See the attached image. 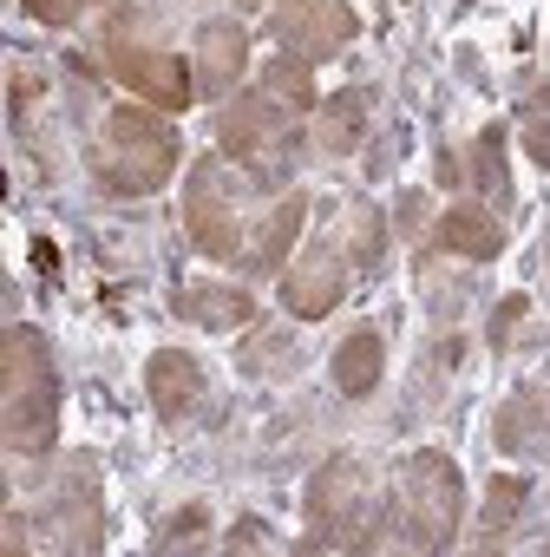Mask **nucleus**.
Instances as JSON below:
<instances>
[{
	"mask_svg": "<svg viewBox=\"0 0 550 557\" xmlns=\"http://www.w3.org/2000/svg\"><path fill=\"white\" fill-rule=\"evenodd\" d=\"M380 249H387V223H380V210H374V203H341L335 230L315 236V243L289 262V275H283V309H289L296 322H322V315H335V302L361 283L374 262H380Z\"/></svg>",
	"mask_w": 550,
	"mask_h": 557,
	"instance_id": "obj_1",
	"label": "nucleus"
},
{
	"mask_svg": "<svg viewBox=\"0 0 550 557\" xmlns=\"http://www.w3.org/2000/svg\"><path fill=\"white\" fill-rule=\"evenodd\" d=\"M0 426H8V453H53L60 433V374L47 342L27 322H8L0 335Z\"/></svg>",
	"mask_w": 550,
	"mask_h": 557,
	"instance_id": "obj_2",
	"label": "nucleus"
},
{
	"mask_svg": "<svg viewBox=\"0 0 550 557\" xmlns=\"http://www.w3.org/2000/svg\"><path fill=\"white\" fill-rule=\"evenodd\" d=\"M262 171H268V164L242 171V164H229V158H197V164H190L184 230H190V243H197L203 256H216V262L249 256V243H255V230H262V216H268V210H255V190L268 184Z\"/></svg>",
	"mask_w": 550,
	"mask_h": 557,
	"instance_id": "obj_3",
	"label": "nucleus"
},
{
	"mask_svg": "<svg viewBox=\"0 0 550 557\" xmlns=\"http://www.w3.org/2000/svg\"><path fill=\"white\" fill-rule=\"evenodd\" d=\"M184 164L177 151V132L158 106H112L99 119V138H92V171L105 190H125V197H151L171 184V171Z\"/></svg>",
	"mask_w": 550,
	"mask_h": 557,
	"instance_id": "obj_4",
	"label": "nucleus"
},
{
	"mask_svg": "<svg viewBox=\"0 0 550 557\" xmlns=\"http://www.w3.org/2000/svg\"><path fill=\"white\" fill-rule=\"evenodd\" d=\"M99 53L112 66V79H125L138 92V106H158V112H184L190 92H197V73L190 60H177L171 47H151L145 40V21L132 8H112L105 34H99Z\"/></svg>",
	"mask_w": 550,
	"mask_h": 557,
	"instance_id": "obj_5",
	"label": "nucleus"
},
{
	"mask_svg": "<svg viewBox=\"0 0 550 557\" xmlns=\"http://www.w3.org/2000/svg\"><path fill=\"white\" fill-rule=\"evenodd\" d=\"M302 511H309L302 550H367L374 524H380V511H367V479H361V466L348 453H335V459L315 466Z\"/></svg>",
	"mask_w": 550,
	"mask_h": 557,
	"instance_id": "obj_6",
	"label": "nucleus"
},
{
	"mask_svg": "<svg viewBox=\"0 0 550 557\" xmlns=\"http://www.w3.org/2000/svg\"><path fill=\"white\" fill-rule=\"evenodd\" d=\"M400 511H407L420 550H446L452 531H459V511H465L459 459L439 453V446H420V453L400 466Z\"/></svg>",
	"mask_w": 550,
	"mask_h": 557,
	"instance_id": "obj_7",
	"label": "nucleus"
},
{
	"mask_svg": "<svg viewBox=\"0 0 550 557\" xmlns=\"http://www.w3.org/2000/svg\"><path fill=\"white\" fill-rule=\"evenodd\" d=\"M296 119H309V112H296L283 92H268V86L255 79L242 99H229V106L216 112V145H223V158H236V164H268L275 151L296 138Z\"/></svg>",
	"mask_w": 550,
	"mask_h": 557,
	"instance_id": "obj_8",
	"label": "nucleus"
},
{
	"mask_svg": "<svg viewBox=\"0 0 550 557\" xmlns=\"http://www.w3.org/2000/svg\"><path fill=\"white\" fill-rule=\"evenodd\" d=\"M268 34H275L283 53H296L309 66H328L361 34V21H354L348 0H275V8H268Z\"/></svg>",
	"mask_w": 550,
	"mask_h": 557,
	"instance_id": "obj_9",
	"label": "nucleus"
},
{
	"mask_svg": "<svg viewBox=\"0 0 550 557\" xmlns=\"http://www.w3.org/2000/svg\"><path fill=\"white\" fill-rule=\"evenodd\" d=\"M47 485H53V505L40 511V524L53 531V550H99L105 537H99V472H92V459L86 453L66 459L60 479H47Z\"/></svg>",
	"mask_w": 550,
	"mask_h": 557,
	"instance_id": "obj_10",
	"label": "nucleus"
},
{
	"mask_svg": "<svg viewBox=\"0 0 550 557\" xmlns=\"http://www.w3.org/2000/svg\"><path fill=\"white\" fill-rule=\"evenodd\" d=\"M242 60H249L242 21H203V27H197V40H190V73H197V92H203V99H223V92L242 79Z\"/></svg>",
	"mask_w": 550,
	"mask_h": 557,
	"instance_id": "obj_11",
	"label": "nucleus"
},
{
	"mask_svg": "<svg viewBox=\"0 0 550 557\" xmlns=\"http://www.w3.org/2000/svg\"><path fill=\"white\" fill-rule=\"evenodd\" d=\"M145 394H151L158 420H190V407L203 400V368L184 348H158L145 361Z\"/></svg>",
	"mask_w": 550,
	"mask_h": 557,
	"instance_id": "obj_12",
	"label": "nucleus"
},
{
	"mask_svg": "<svg viewBox=\"0 0 550 557\" xmlns=\"http://www.w3.org/2000/svg\"><path fill=\"white\" fill-rule=\"evenodd\" d=\"M171 309H177L184 322L210 329V335H229V329H249V322H255L249 289H229V283H184V289L171 296Z\"/></svg>",
	"mask_w": 550,
	"mask_h": 557,
	"instance_id": "obj_13",
	"label": "nucleus"
},
{
	"mask_svg": "<svg viewBox=\"0 0 550 557\" xmlns=\"http://www.w3.org/2000/svg\"><path fill=\"white\" fill-rule=\"evenodd\" d=\"M439 249L472 256V262H491V256L504 249V216H498V203H446V216H439Z\"/></svg>",
	"mask_w": 550,
	"mask_h": 557,
	"instance_id": "obj_14",
	"label": "nucleus"
},
{
	"mask_svg": "<svg viewBox=\"0 0 550 557\" xmlns=\"http://www.w3.org/2000/svg\"><path fill=\"white\" fill-rule=\"evenodd\" d=\"M302 216H309V197L302 190H275V203H268V216H262V230L249 243L255 269H289V249L302 236Z\"/></svg>",
	"mask_w": 550,
	"mask_h": 557,
	"instance_id": "obj_15",
	"label": "nucleus"
},
{
	"mask_svg": "<svg viewBox=\"0 0 550 557\" xmlns=\"http://www.w3.org/2000/svg\"><path fill=\"white\" fill-rule=\"evenodd\" d=\"M367 132V92H335L315 106V151L322 158H348Z\"/></svg>",
	"mask_w": 550,
	"mask_h": 557,
	"instance_id": "obj_16",
	"label": "nucleus"
},
{
	"mask_svg": "<svg viewBox=\"0 0 550 557\" xmlns=\"http://www.w3.org/2000/svg\"><path fill=\"white\" fill-rule=\"evenodd\" d=\"M380 374H387V342H380L374 329H354V335L335 348V387H341L348 400H361V394L380 387Z\"/></svg>",
	"mask_w": 550,
	"mask_h": 557,
	"instance_id": "obj_17",
	"label": "nucleus"
},
{
	"mask_svg": "<svg viewBox=\"0 0 550 557\" xmlns=\"http://www.w3.org/2000/svg\"><path fill=\"white\" fill-rule=\"evenodd\" d=\"M543 426H550V394H543V387H517V394L498 407V446H504V453L543 446Z\"/></svg>",
	"mask_w": 550,
	"mask_h": 557,
	"instance_id": "obj_18",
	"label": "nucleus"
},
{
	"mask_svg": "<svg viewBox=\"0 0 550 557\" xmlns=\"http://www.w3.org/2000/svg\"><path fill=\"white\" fill-rule=\"evenodd\" d=\"M465 177L478 184L485 203H511V171H504V125H485L465 151Z\"/></svg>",
	"mask_w": 550,
	"mask_h": 557,
	"instance_id": "obj_19",
	"label": "nucleus"
},
{
	"mask_svg": "<svg viewBox=\"0 0 550 557\" xmlns=\"http://www.w3.org/2000/svg\"><path fill=\"white\" fill-rule=\"evenodd\" d=\"M524 492H530V479H517V472L491 479V492H485V511H478V537H472V550H498V544H504V531H511V518H517Z\"/></svg>",
	"mask_w": 550,
	"mask_h": 557,
	"instance_id": "obj_20",
	"label": "nucleus"
},
{
	"mask_svg": "<svg viewBox=\"0 0 550 557\" xmlns=\"http://www.w3.org/2000/svg\"><path fill=\"white\" fill-rule=\"evenodd\" d=\"M517 125H524V151H530L537 164H550V86H537V92L524 99Z\"/></svg>",
	"mask_w": 550,
	"mask_h": 557,
	"instance_id": "obj_21",
	"label": "nucleus"
},
{
	"mask_svg": "<svg viewBox=\"0 0 550 557\" xmlns=\"http://www.w3.org/2000/svg\"><path fill=\"white\" fill-rule=\"evenodd\" d=\"M203 524H210V511H203V505L177 511V518H171V531L158 537V550H184V544H197V531H203Z\"/></svg>",
	"mask_w": 550,
	"mask_h": 557,
	"instance_id": "obj_22",
	"label": "nucleus"
},
{
	"mask_svg": "<svg viewBox=\"0 0 550 557\" xmlns=\"http://www.w3.org/2000/svg\"><path fill=\"white\" fill-rule=\"evenodd\" d=\"M21 8H27L34 21H47V27H66V21H79L86 8H99V0H21Z\"/></svg>",
	"mask_w": 550,
	"mask_h": 557,
	"instance_id": "obj_23",
	"label": "nucleus"
},
{
	"mask_svg": "<svg viewBox=\"0 0 550 557\" xmlns=\"http://www.w3.org/2000/svg\"><path fill=\"white\" fill-rule=\"evenodd\" d=\"M524 309H530V296H504V302H498V315H491V348L511 342V329L524 322Z\"/></svg>",
	"mask_w": 550,
	"mask_h": 557,
	"instance_id": "obj_24",
	"label": "nucleus"
},
{
	"mask_svg": "<svg viewBox=\"0 0 550 557\" xmlns=\"http://www.w3.org/2000/svg\"><path fill=\"white\" fill-rule=\"evenodd\" d=\"M433 177H439L446 190H459V184H465V158H459V151H439V171H433Z\"/></svg>",
	"mask_w": 550,
	"mask_h": 557,
	"instance_id": "obj_25",
	"label": "nucleus"
},
{
	"mask_svg": "<svg viewBox=\"0 0 550 557\" xmlns=\"http://www.w3.org/2000/svg\"><path fill=\"white\" fill-rule=\"evenodd\" d=\"M8 550H27V511H8Z\"/></svg>",
	"mask_w": 550,
	"mask_h": 557,
	"instance_id": "obj_26",
	"label": "nucleus"
},
{
	"mask_svg": "<svg viewBox=\"0 0 550 557\" xmlns=\"http://www.w3.org/2000/svg\"><path fill=\"white\" fill-rule=\"evenodd\" d=\"M255 531H262V524H236V531H229V550H242V544H249V550H255V544H262V537H255Z\"/></svg>",
	"mask_w": 550,
	"mask_h": 557,
	"instance_id": "obj_27",
	"label": "nucleus"
}]
</instances>
